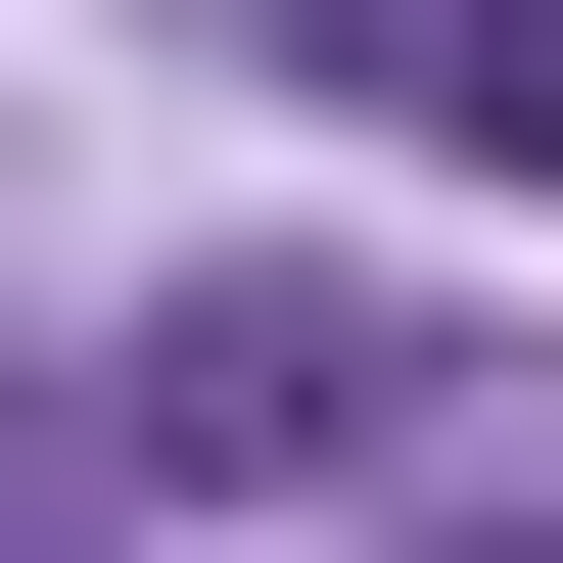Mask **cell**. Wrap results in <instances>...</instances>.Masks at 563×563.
I'll list each match as a JSON object with an SVG mask.
<instances>
[{
    "instance_id": "cell-1",
    "label": "cell",
    "mask_w": 563,
    "mask_h": 563,
    "mask_svg": "<svg viewBox=\"0 0 563 563\" xmlns=\"http://www.w3.org/2000/svg\"><path fill=\"white\" fill-rule=\"evenodd\" d=\"M376 282H188V329H141V470H376Z\"/></svg>"
},
{
    "instance_id": "cell-2",
    "label": "cell",
    "mask_w": 563,
    "mask_h": 563,
    "mask_svg": "<svg viewBox=\"0 0 563 563\" xmlns=\"http://www.w3.org/2000/svg\"><path fill=\"white\" fill-rule=\"evenodd\" d=\"M329 47H376V95L470 141V188H563V0H329Z\"/></svg>"
},
{
    "instance_id": "cell-3",
    "label": "cell",
    "mask_w": 563,
    "mask_h": 563,
    "mask_svg": "<svg viewBox=\"0 0 563 563\" xmlns=\"http://www.w3.org/2000/svg\"><path fill=\"white\" fill-rule=\"evenodd\" d=\"M422 563H563V470H470V517H422Z\"/></svg>"
}]
</instances>
